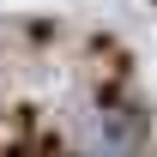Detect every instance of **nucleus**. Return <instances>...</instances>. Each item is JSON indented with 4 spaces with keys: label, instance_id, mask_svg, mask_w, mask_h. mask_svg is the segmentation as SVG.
Instances as JSON below:
<instances>
[]
</instances>
